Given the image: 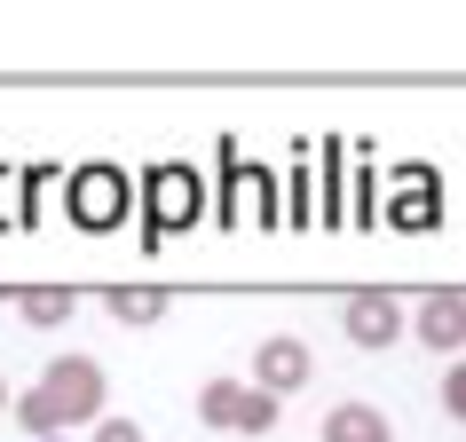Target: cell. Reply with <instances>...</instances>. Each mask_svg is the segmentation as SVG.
<instances>
[{"label": "cell", "instance_id": "cell-1", "mask_svg": "<svg viewBox=\"0 0 466 442\" xmlns=\"http://www.w3.org/2000/svg\"><path fill=\"white\" fill-rule=\"evenodd\" d=\"M16 418H25V435H40V442H64V427L103 418V364L96 356H56V364L40 371V387L16 395Z\"/></svg>", "mask_w": 466, "mask_h": 442}, {"label": "cell", "instance_id": "cell-2", "mask_svg": "<svg viewBox=\"0 0 466 442\" xmlns=\"http://www.w3.org/2000/svg\"><path fill=\"white\" fill-rule=\"evenodd\" d=\"M309 371H317V356H309V340H293V332H277V340L253 347V387L277 395V403L293 387H309Z\"/></svg>", "mask_w": 466, "mask_h": 442}, {"label": "cell", "instance_id": "cell-3", "mask_svg": "<svg viewBox=\"0 0 466 442\" xmlns=\"http://www.w3.org/2000/svg\"><path fill=\"white\" fill-rule=\"evenodd\" d=\"M340 332L356 347H395V340H403V300H395V293H348Z\"/></svg>", "mask_w": 466, "mask_h": 442}, {"label": "cell", "instance_id": "cell-4", "mask_svg": "<svg viewBox=\"0 0 466 442\" xmlns=\"http://www.w3.org/2000/svg\"><path fill=\"white\" fill-rule=\"evenodd\" d=\"M127 197H135V190H127V174L87 166V174L72 182V221H79V229H111V221L127 214Z\"/></svg>", "mask_w": 466, "mask_h": 442}, {"label": "cell", "instance_id": "cell-5", "mask_svg": "<svg viewBox=\"0 0 466 442\" xmlns=\"http://www.w3.org/2000/svg\"><path fill=\"white\" fill-rule=\"evenodd\" d=\"M403 324L419 332V347H435V356H459V347H466V293H427Z\"/></svg>", "mask_w": 466, "mask_h": 442}, {"label": "cell", "instance_id": "cell-6", "mask_svg": "<svg viewBox=\"0 0 466 442\" xmlns=\"http://www.w3.org/2000/svg\"><path fill=\"white\" fill-rule=\"evenodd\" d=\"M317 435L324 442H395V427H388V411H371V403H332Z\"/></svg>", "mask_w": 466, "mask_h": 442}, {"label": "cell", "instance_id": "cell-7", "mask_svg": "<svg viewBox=\"0 0 466 442\" xmlns=\"http://www.w3.org/2000/svg\"><path fill=\"white\" fill-rule=\"evenodd\" d=\"M72 308H79V300L64 293V285H25V293H16V316H25V324H40V332L72 324Z\"/></svg>", "mask_w": 466, "mask_h": 442}, {"label": "cell", "instance_id": "cell-8", "mask_svg": "<svg viewBox=\"0 0 466 442\" xmlns=\"http://www.w3.org/2000/svg\"><path fill=\"white\" fill-rule=\"evenodd\" d=\"M190 206H198V182H190V174H158V190H150V221L167 229V221H182Z\"/></svg>", "mask_w": 466, "mask_h": 442}, {"label": "cell", "instance_id": "cell-9", "mask_svg": "<svg viewBox=\"0 0 466 442\" xmlns=\"http://www.w3.org/2000/svg\"><path fill=\"white\" fill-rule=\"evenodd\" d=\"M103 308H111L119 324H158V316H167V293H150V285L135 293V285H119V293H103Z\"/></svg>", "mask_w": 466, "mask_h": 442}, {"label": "cell", "instance_id": "cell-10", "mask_svg": "<svg viewBox=\"0 0 466 442\" xmlns=\"http://www.w3.org/2000/svg\"><path fill=\"white\" fill-rule=\"evenodd\" d=\"M238 395H246V379H214V387L198 395V418H206V427H221V435H229V418H238Z\"/></svg>", "mask_w": 466, "mask_h": 442}, {"label": "cell", "instance_id": "cell-11", "mask_svg": "<svg viewBox=\"0 0 466 442\" xmlns=\"http://www.w3.org/2000/svg\"><path fill=\"white\" fill-rule=\"evenodd\" d=\"M269 427H277V395L246 387V395H238V418H229V435H269Z\"/></svg>", "mask_w": 466, "mask_h": 442}, {"label": "cell", "instance_id": "cell-12", "mask_svg": "<svg viewBox=\"0 0 466 442\" xmlns=\"http://www.w3.org/2000/svg\"><path fill=\"white\" fill-rule=\"evenodd\" d=\"M435 403H442V418H459V427H466V364H451V371H442Z\"/></svg>", "mask_w": 466, "mask_h": 442}, {"label": "cell", "instance_id": "cell-13", "mask_svg": "<svg viewBox=\"0 0 466 442\" xmlns=\"http://www.w3.org/2000/svg\"><path fill=\"white\" fill-rule=\"evenodd\" d=\"M96 442H150V435H143V418H103Z\"/></svg>", "mask_w": 466, "mask_h": 442}, {"label": "cell", "instance_id": "cell-14", "mask_svg": "<svg viewBox=\"0 0 466 442\" xmlns=\"http://www.w3.org/2000/svg\"><path fill=\"white\" fill-rule=\"evenodd\" d=\"M0 411H8V379H0Z\"/></svg>", "mask_w": 466, "mask_h": 442}]
</instances>
